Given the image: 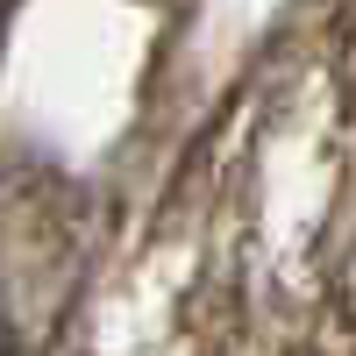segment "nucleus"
<instances>
[{
	"mask_svg": "<svg viewBox=\"0 0 356 356\" xmlns=\"http://www.w3.org/2000/svg\"><path fill=\"white\" fill-rule=\"evenodd\" d=\"M0 356H15V342H8V335H0Z\"/></svg>",
	"mask_w": 356,
	"mask_h": 356,
	"instance_id": "obj_1",
	"label": "nucleus"
}]
</instances>
